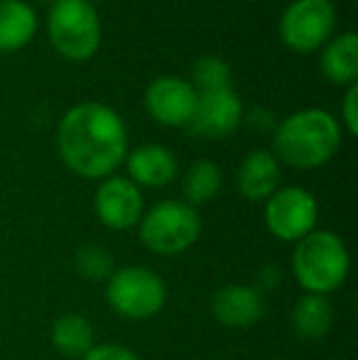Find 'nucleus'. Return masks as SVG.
<instances>
[{
	"label": "nucleus",
	"instance_id": "1",
	"mask_svg": "<svg viewBox=\"0 0 358 360\" xmlns=\"http://www.w3.org/2000/svg\"><path fill=\"white\" fill-rule=\"evenodd\" d=\"M57 152L72 174L101 181L125 162L128 130L110 105L96 101L77 103L57 125Z\"/></svg>",
	"mask_w": 358,
	"mask_h": 360
},
{
	"label": "nucleus",
	"instance_id": "2",
	"mask_svg": "<svg viewBox=\"0 0 358 360\" xmlns=\"http://www.w3.org/2000/svg\"><path fill=\"white\" fill-rule=\"evenodd\" d=\"M341 125L324 108H302L287 115L275 130L272 155L280 165L295 169L324 167L341 147Z\"/></svg>",
	"mask_w": 358,
	"mask_h": 360
},
{
	"label": "nucleus",
	"instance_id": "3",
	"mask_svg": "<svg viewBox=\"0 0 358 360\" xmlns=\"http://www.w3.org/2000/svg\"><path fill=\"white\" fill-rule=\"evenodd\" d=\"M292 275L305 294L329 297L344 287L351 270L349 248L334 231L314 228L302 240L295 243L292 250Z\"/></svg>",
	"mask_w": 358,
	"mask_h": 360
},
{
	"label": "nucleus",
	"instance_id": "4",
	"mask_svg": "<svg viewBox=\"0 0 358 360\" xmlns=\"http://www.w3.org/2000/svg\"><path fill=\"white\" fill-rule=\"evenodd\" d=\"M201 236V216L194 206L177 199L158 201L138 223V238L150 252L174 257L186 252Z\"/></svg>",
	"mask_w": 358,
	"mask_h": 360
},
{
	"label": "nucleus",
	"instance_id": "5",
	"mask_svg": "<svg viewBox=\"0 0 358 360\" xmlns=\"http://www.w3.org/2000/svg\"><path fill=\"white\" fill-rule=\"evenodd\" d=\"M106 302L120 319L148 321L167 304V285L150 267H115L113 275L106 280Z\"/></svg>",
	"mask_w": 358,
	"mask_h": 360
},
{
	"label": "nucleus",
	"instance_id": "6",
	"mask_svg": "<svg viewBox=\"0 0 358 360\" xmlns=\"http://www.w3.org/2000/svg\"><path fill=\"white\" fill-rule=\"evenodd\" d=\"M47 34L52 47L69 62H89L101 47L103 27L89 0H62L47 15Z\"/></svg>",
	"mask_w": 358,
	"mask_h": 360
},
{
	"label": "nucleus",
	"instance_id": "7",
	"mask_svg": "<svg viewBox=\"0 0 358 360\" xmlns=\"http://www.w3.org/2000/svg\"><path fill=\"white\" fill-rule=\"evenodd\" d=\"M336 30V8L331 0H292L280 15L277 32L292 52L309 54L321 49Z\"/></svg>",
	"mask_w": 358,
	"mask_h": 360
},
{
	"label": "nucleus",
	"instance_id": "8",
	"mask_svg": "<svg viewBox=\"0 0 358 360\" xmlns=\"http://www.w3.org/2000/svg\"><path fill=\"white\" fill-rule=\"evenodd\" d=\"M265 228L282 243H297L312 233L319 221V204L314 194L302 186H280L265 201Z\"/></svg>",
	"mask_w": 358,
	"mask_h": 360
},
{
	"label": "nucleus",
	"instance_id": "9",
	"mask_svg": "<svg viewBox=\"0 0 358 360\" xmlns=\"http://www.w3.org/2000/svg\"><path fill=\"white\" fill-rule=\"evenodd\" d=\"M94 214L101 226L110 231H130L138 228L145 214L143 189L135 186L128 176L110 174L98 181L94 194Z\"/></svg>",
	"mask_w": 358,
	"mask_h": 360
},
{
	"label": "nucleus",
	"instance_id": "10",
	"mask_svg": "<svg viewBox=\"0 0 358 360\" xmlns=\"http://www.w3.org/2000/svg\"><path fill=\"white\" fill-rule=\"evenodd\" d=\"M196 101H199L196 89L181 76H158L145 91V108L150 118L167 128L189 125Z\"/></svg>",
	"mask_w": 358,
	"mask_h": 360
},
{
	"label": "nucleus",
	"instance_id": "11",
	"mask_svg": "<svg viewBox=\"0 0 358 360\" xmlns=\"http://www.w3.org/2000/svg\"><path fill=\"white\" fill-rule=\"evenodd\" d=\"M241 123H243V103L231 86V89L199 94L194 115L186 128L199 138L221 140L234 135L241 128Z\"/></svg>",
	"mask_w": 358,
	"mask_h": 360
},
{
	"label": "nucleus",
	"instance_id": "12",
	"mask_svg": "<svg viewBox=\"0 0 358 360\" xmlns=\"http://www.w3.org/2000/svg\"><path fill=\"white\" fill-rule=\"evenodd\" d=\"M265 299L250 285H226L211 297V316L226 328H250L263 319Z\"/></svg>",
	"mask_w": 358,
	"mask_h": 360
},
{
	"label": "nucleus",
	"instance_id": "13",
	"mask_svg": "<svg viewBox=\"0 0 358 360\" xmlns=\"http://www.w3.org/2000/svg\"><path fill=\"white\" fill-rule=\"evenodd\" d=\"M125 169H128V179L140 189H160L174 181L179 167L177 157L172 150L165 145H140L135 150H128L125 155Z\"/></svg>",
	"mask_w": 358,
	"mask_h": 360
},
{
	"label": "nucleus",
	"instance_id": "14",
	"mask_svg": "<svg viewBox=\"0 0 358 360\" xmlns=\"http://www.w3.org/2000/svg\"><path fill=\"white\" fill-rule=\"evenodd\" d=\"M282 169L270 150H253L241 160L236 172V186L248 201H268L280 189Z\"/></svg>",
	"mask_w": 358,
	"mask_h": 360
},
{
	"label": "nucleus",
	"instance_id": "15",
	"mask_svg": "<svg viewBox=\"0 0 358 360\" xmlns=\"http://www.w3.org/2000/svg\"><path fill=\"white\" fill-rule=\"evenodd\" d=\"M319 67L326 81L334 86L358 84V37L356 32H341L321 47Z\"/></svg>",
	"mask_w": 358,
	"mask_h": 360
},
{
	"label": "nucleus",
	"instance_id": "16",
	"mask_svg": "<svg viewBox=\"0 0 358 360\" xmlns=\"http://www.w3.org/2000/svg\"><path fill=\"white\" fill-rule=\"evenodd\" d=\"M37 34V13L25 0H0V52L27 47Z\"/></svg>",
	"mask_w": 358,
	"mask_h": 360
},
{
	"label": "nucleus",
	"instance_id": "17",
	"mask_svg": "<svg viewBox=\"0 0 358 360\" xmlns=\"http://www.w3.org/2000/svg\"><path fill=\"white\" fill-rule=\"evenodd\" d=\"M290 319L292 331L302 341H321V338L329 336L331 326H334V307H331L329 297L305 294L295 302Z\"/></svg>",
	"mask_w": 358,
	"mask_h": 360
},
{
	"label": "nucleus",
	"instance_id": "18",
	"mask_svg": "<svg viewBox=\"0 0 358 360\" xmlns=\"http://www.w3.org/2000/svg\"><path fill=\"white\" fill-rule=\"evenodd\" d=\"M94 326L84 314H62L54 319L52 328H49V341H52L54 351L64 358H79L82 360L94 343Z\"/></svg>",
	"mask_w": 358,
	"mask_h": 360
},
{
	"label": "nucleus",
	"instance_id": "19",
	"mask_svg": "<svg viewBox=\"0 0 358 360\" xmlns=\"http://www.w3.org/2000/svg\"><path fill=\"white\" fill-rule=\"evenodd\" d=\"M224 184V174H221V167L211 160H194L186 167L184 176H181V196H184V204L199 206L209 204L216 199V194L221 191Z\"/></svg>",
	"mask_w": 358,
	"mask_h": 360
},
{
	"label": "nucleus",
	"instance_id": "20",
	"mask_svg": "<svg viewBox=\"0 0 358 360\" xmlns=\"http://www.w3.org/2000/svg\"><path fill=\"white\" fill-rule=\"evenodd\" d=\"M74 265H77L79 275L89 282H106L115 270L110 250H106L103 245H96V243L79 248L77 257H74Z\"/></svg>",
	"mask_w": 358,
	"mask_h": 360
},
{
	"label": "nucleus",
	"instance_id": "21",
	"mask_svg": "<svg viewBox=\"0 0 358 360\" xmlns=\"http://www.w3.org/2000/svg\"><path fill=\"white\" fill-rule=\"evenodd\" d=\"M191 86L196 94L231 89V67L219 57H201L191 67Z\"/></svg>",
	"mask_w": 358,
	"mask_h": 360
},
{
	"label": "nucleus",
	"instance_id": "22",
	"mask_svg": "<svg viewBox=\"0 0 358 360\" xmlns=\"http://www.w3.org/2000/svg\"><path fill=\"white\" fill-rule=\"evenodd\" d=\"M341 128L349 135H358V84L346 86L344 101H341Z\"/></svg>",
	"mask_w": 358,
	"mask_h": 360
},
{
	"label": "nucleus",
	"instance_id": "23",
	"mask_svg": "<svg viewBox=\"0 0 358 360\" xmlns=\"http://www.w3.org/2000/svg\"><path fill=\"white\" fill-rule=\"evenodd\" d=\"M82 360H143L135 351H130L128 346H120V343H101L94 346Z\"/></svg>",
	"mask_w": 358,
	"mask_h": 360
},
{
	"label": "nucleus",
	"instance_id": "24",
	"mask_svg": "<svg viewBox=\"0 0 358 360\" xmlns=\"http://www.w3.org/2000/svg\"><path fill=\"white\" fill-rule=\"evenodd\" d=\"M54 3H62V0H52V5H54Z\"/></svg>",
	"mask_w": 358,
	"mask_h": 360
}]
</instances>
